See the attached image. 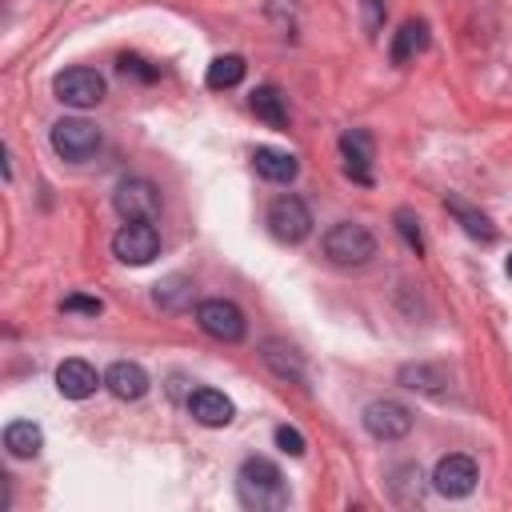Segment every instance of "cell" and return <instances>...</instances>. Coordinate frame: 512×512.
<instances>
[{"instance_id":"2","label":"cell","mask_w":512,"mask_h":512,"mask_svg":"<svg viewBox=\"0 0 512 512\" xmlns=\"http://www.w3.org/2000/svg\"><path fill=\"white\" fill-rule=\"evenodd\" d=\"M324 256L336 268H360V264H368L376 256V236L356 220H336L324 232Z\"/></svg>"},{"instance_id":"21","label":"cell","mask_w":512,"mask_h":512,"mask_svg":"<svg viewBox=\"0 0 512 512\" xmlns=\"http://www.w3.org/2000/svg\"><path fill=\"white\" fill-rule=\"evenodd\" d=\"M244 56H236V52H228V56H216L212 64H208V72H204V84L212 88V92H220V88H236L240 80H244Z\"/></svg>"},{"instance_id":"1","label":"cell","mask_w":512,"mask_h":512,"mask_svg":"<svg viewBox=\"0 0 512 512\" xmlns=\"http://www.w3.org/2000/svg\"><path fill=\"white\" fill-rule=\"evenodd\" d=\"M236 496L252 512H280L288 508V480L272 460L248 456L236 468Z\"/></svg>"},{"instance_id":"17","label":"cell","mask_w":512,"mask_h":512,"mask_svg":"<svg viewBox=\"0 0 512 512\" xmlns=\"http://www.w3.org/2000/svg\"><path fill=\"white\" fill-rule=\"evenodd\" d=\"M248 104H252L256 120H264L268 128H276V132H284V128H288V104H284V96H280V88H276V84H260V88H252Z\"/></svg>"},{"instance_id":"16","label":"cell","mask_w":512,"mask_h":512,"mask_svg":"<svg viewBox=\"0 0 512 512\" xmlns=\"http://www.w3.org/2000/svg\"><path fill=\"white\" fill-rule=\"evenodd\" d=\"M252 164H256V172L268 184H292L300 176V160L292 152H280V148H256L252 152Z\"/></svg>"},{"instance_id":"13","label":"cell","mask_w":512,"mask_h":512,"mask_svg":"<svg viewBox=\"0 0 512 512\" xmlns=\"http://www.w3.org/2000/svg\"><path fill=\"white\" fill-rule=\"evenodd\" d=\"M260 360L272 368V376H280L288 384H304V356L288 340H276V336L260 340Z\"/></svg>"},{"instance_id":"19","label":"cell","mask_w":512,"mask_h":512,"mask_svg":"<svg viewBox=\"0 0 512 512\" xmlns=\"http://www.w3.org/2000/svg\"><path fill=\"white\" fill-rule=\"evenodd\" d=\"M444 208L456 216V224H460L472 240H480V244H492V240H496V224H492L480 208H472V204H464V200H456V196H448Z\"/></svg>"},{"instance_id":"11","label":"cell","mask_w":512,"mask_h":512,"mask_svg":"<svg viewBox=\"0 0 512 512\" xmlns=\"http://www.w3.org/2000/svg\"><path fill=\"white\" fill-rule=\"evenodd\" d=\"M340 156H344V172L356 184H372V132L368 128H348L340 136Z\"/></svg>"},{"instance_id":"5","label":"cell","mask_w":512,"mask_h":512,"mask_svg":"<svg viewBox=\"0 0 512 512\" xmlns=\"http://www.w3.org/2000/svg\"><path fill=\"white\" fill-rule=\"evenodd\" d=\"M196 324H200L204 336H212V340H220V344H240L244 332H248L244 312H240L232 300H224V296L200 300V304H196Z\"/></svg>"},{"instance_id":"26","label":"cell","mask_w":512,"mask_h":512,"mask_svg":"<svg viewBox=\"0 0 512 512\" xmlns=\"http://www.w3.org/2000/svg\"><path fill=\"white\" fill-rule=\"evenodd\" d=\"M272 436H276V448H280V452H288V456H304V436H300V428L280 424Z\"/></svg>"},{"instance_id":"3","label":"cell","mask_w":512,"mask_h":512,"mask_svg":"<svg viewBox=\"0 0 512 512\" xmlns=\"http://www.w3.org/2000/svg\"><path fill=\"white\" fill-rule=\"evenodd\" d=\"M48 140H52V152L60 160H68V164H80V160H88V156L100 152V128L92 120H80V116L56 120L52 132H48Z\"/></svg>"},{"instance_id":"12","label":"cell","mask_w":512,"mask_h":512,"mask_svg":"<svg viewBox=\"0 0 512 512\" xmlns=\"http://www.w3.org/2000/svg\"><path fill=\"white\" fill-rule=\"evenodd\" d=\"M104 380L96 376V368L88 364V360H60V368H56V388H60V396L64 400H88L96 388H100Z\"/></svg>"},{"instance_id":"20","label":"cell","mask_w":512,"mask_h":512,"mask_svg":"<svg viewBox=\"0 0 512 512\" xmlns=\"http://www.w3.org/2000/svg\"><path fill=\"white\" fill-rule=\"evenodd\" d=\"M4 448H8L16 460H32V456L44 448L40 424H32V420H12V424L4 428Z\"/></svg>"},{"instance_id":"29","label":"cell","mask_w":512,"mask_h":512,"mask_svg":"<svg viewBox=\"0 0 512 512\" xmlns=\"http://www.w3.org/2000/svg\"><path fill=\"white\" fill-rule=\"evenodd\" d=\"M504 272H508V276H512V252H508V260H504Z\"/></svg>"},{"instance_id":"10","label":"cell","mask_w":512,"mask_h":512,"mask_svg":"<svg viewBox=\"0 0 512 512\" xmlns=\"http://www.w3.org/2000/svg\"><path fill=\"white\" fill-rule=\"evenodd\" d=\"M476 480H480L476 460L464 456V452H448V456H440L436 468H432V488H436L440 496H448V500L468 496V492L476 488Z\"/></svg>"},{"instance_id":"4","label":"cell","mask_w":512,"mask_h":512,"mask_svg":"<svg viewBox=\"0 0 512 512\" xmlns=\"http://www.w3.org/2000/svg\"><path fill=\"white\" fill-rule=\"evenodd\" d=\"M112 256L132 268L152 264L160 256V232L152 228V220H124L112 236Z\"/></svg>"},{"instance_id":"27","label":"cell","mask_w":512,"mask_h":512,"mask_svg":"<svg viewBox=\"0 0 512 512\" xmlns=\"http://www.w3.org/2000/svg\"><path fill=\"white\" fill-rule=\"evenodd\" d=\"M60 308H64V312H88V316H100V312H104V304H100L96 296H64Z\"/></svg>"},{"instance_id":"24","label":"cell","mask_w":512,"mask_h":512,"mask_svg":"<svg viewBox=\"0 0 512 512\" xmlns=\"http://www.w3.org/2000/svg\"><path fill=\"white\" fill-rule=\"evenodd\" d=\"M396 232H400V240L416 252V256H424V232H420V216L416 212H408V208H396Z\"/></svg>"},{"instance_id":"28","label":"cell","mask_w":512,"mask_h":512,"mask_svg":"<svg viewBox=\"0 0 512 512\" xmlns=\"http://www.w3.org/2000/svg\"><path fill=\"white\" fill-rule=\"evenodd\" d=\"M364 8H368V28H380V20H384V0H364Z\"/></svg>"},{"instance_id":"9","label":"cell","mask_w":512,"mask_h":512,"mask_svg":"<svg viewBox=\"0 0 512 512\" xmlns=\"http://www.w3.org/2000/svg\"><path fill=\"white\" fill-rule=\"evenodd\" d=\"M364 428H368V436H376V440H384V444H392V440H404L408 432H412V412L400 404V400H372V404H364Z\"/></svg>"},{"instance_id":"18","label":"cell","mask_w":512,"mask_h":512,"mask_svg":"<svg viewBox=\"0 0 512 512\" xmlns=\"http://www.w3.org/2000/svg\"><path fill=\"white\" fill-rule=\"evenodd\" d=\"M424 48H428V24H424V20H404L400 32L392 36L388 56H392V64H408V60L420 56Z\"/></svg>"},{"instance_id":"25","label":"cell","mask_w":512,"mask_h":512,"mask_svg":"<svg viewBox=\"0 0 512 512\" xmlns=\"http://www.w3.org/2000/svg\"><path fill=\"white\" fill-rule=\"evenodd\" d=\"M116 68H120V76H132V80H140V84H152V80H160V68H152L148 60H140V56H120L116 60Z\"/></svg>"},{"instance_id":"23","label":"cell","mask_w":512,"mask_h":512,"mask_svg":"<svg viewBox=\"0 0 512 512\" xmlns=\"http://www.w3.org/2000/svg\"><path fill=\"white\" fill-rule=\"evenodd\" d=\"M152 296L164 312H184V308H192V280L188 276H168V280L156 284Z\"/></svg>"},{"instance_id":"6","label":"cell","mask_w":512,"mask_h":512,"mask_svg":"<svg viewBox=\"0 0 512 512\" xmlns=\"http://www.w3.org/2000/svg\"><path fill=\"white\" fill-rule=\"evenodd\" d=\"M264 224H268V232H272L280 244H300V240H308V232H312V212H308V204H304L300 196L284 192V196H276V200L268 204Z\"/></svg>"},{"instance_id":"7","label":"cell","mask_w":512,"mask_h":512,"mask_svg":"<svg viewBox=\"0 0 512 512\" xmlns=\"http://www.w3.org/2000/svg\"><path fill=\"white\" fill-rule=\"evenodd\" d=\"M52 92H56V100L68 104V108H96V104L104 100L108 84H104V76H100L96 68H64V72L52 80Z\"/></svg>"},{"instance_id":"8","label":"cell","mask_w":512,"mask_h":512,"mask_svg":"<svg viewBox=\"0 0 512 512\" xmlns=\"http://www.w3.org/2000/svg\"><path fill=\"white\" fill-rule=\"evenodd\" d=\"M112 208H116L124 220H156L160 208H164V200H160V188H156L152 180H144V176H128V180L116 184V192H112Z\"/></svg>"},{"instance_id":"14","label":"cell","mask_w":512,"mask_h":512,"mask_svg":"<svg viewBox=\"0 0 512 512\" xmlns=\"http://www.w3.org/2000/svg\"><path fill=\"white\" fill-rule=\"evenodd\" d=\"M188 412H192V420L204 424V428H224V424H232V416H236L232 400H228L224 392H216V388H196V392L188 396Z\"/></svg>"},{"instance_id":"15","label":"cell","mask_w":512,"mask_h":512,"mask_svg":"<svg viewBox=\"0 0 512 512\" xmlns=\"http://www.w3.org/2000/svg\"><path fill=\"white\" fill-rule=\"evenodd\" d=\"M148 372L136 364V360H116L108 372H104V388L116 396V400H140L148 392Z\"/></svg>"},{"instance_id":"22","label":"cell","mask_w":512,"mask_h":512,"mask_svg":"<svg viewBox=\"0 0 512 512\" xmlns=\"http://www.w3.org/2000/svg\"><path fill=\"white\" fill-rule=\"evenodd\" d=\"M400 384L412 388V392H424V396H444L440 384H448V376L432 364H404L400 368Z\"/></svg>"}]
</instances>
